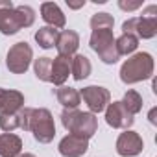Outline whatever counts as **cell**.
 <instances>
[{
    "label": "cell",
    "mask_w": 157,
    "mask_h": 157,
    "mask_svg": "<svg viewBox=\"0 0 157 157\" xmlns=\"http://www.w3.org/2000/svg\"><path fill=\"white\" fill-rule=\"evenodd\" d=\"M35 21V11L30 6H17L10 0H2L0 2V32L4 35H13L21 28L32 26Z\"/></svg>",
    "instance_id": "6da1fadb"
},
{
    "label": "cell",
    "mask_w": 157,
    "mask_h": 157,
    "mask_svg": "<svg viewBox=\"0 0 157 157\" xmlns=\"http://www.w3.org/2000/svg\"><path fill=\"white\" fill-rule=\"evenodd\" d=\"M151 74H153V59H151L150 54L140 52V54H135L133 57H129L122 65V68H120V80L124 83L131 85V83L148 80Z\"/></svg>",
    "instance_id": "7a4b0ae2"
},
{
    "label": "cell",
    "mask_w": 157,
    "mask_h": 157,
    "mask_svg": "<svg viewBox=\"0 0 157 157\" xmlns=\"http://www.w3.org/2000/svg\"><path fill=\"white\" fill-rule=\"evenodd\" d=\"M61 122L65 129L85 139H91L98 129V120L93 113H82L78 109H65L61 113Z\"/></svg>",
    "instance_id": "3957f363"
},
{
    "label": "cell",
    "mask_w": 157,
    "mask_h": 157,
    "mask_svg": "<svg viewBox=\"0 0 157 157\" xmlns=\"http://www.w3.org/2000/svg\"><path fill=\"white\" fill-rule=\"evenodd\" d=\"M157 6H148L142 17H133L122 24L124 33L135 35L137 39H151L157 32Z\"/></svg>",
    "instance_id": "277c9868"
},
{
    "label": "cell",
    "mask_w": 157,
    "mask_h": 157,
    "mask_svg": "<svg viewBox=\"0 0 157 157\" xmlns=\"http://www.w3.org/2000/svg\"><path fill=\"white\" fill-rule=\"evenodd\" d=\"M28 131H32L35 140H39L43 144L52 142L54 137H56V124H54L52 113L48 109H43V107L41 109H32Z\"/></svg>",
    "instance_id": "5b68a950"
},
{
    "label": "cell",
    "mask_w": 157,
    "mask_h": 157,
    "mask_svg": "<svg viewBox=\"0 0 157 157\" xmlns=\"http://www.w3.org/2000/svg\"><path fill=\"white\" fill-rule=\"evenodd\" d=\"M91 48L100 56V59L107 65L118 61V52L115 46V37L111 30H94L91 35Z\"/></svg>",
    "instance_id": "8992f818"
},
{
    "label": "cell",
    "mask_w": 157,
    "mask_h": 157,
    "mask_svg": "<svg viewBox=\"0 0 157 157\" xmlns=\"http://www.w3.org/2000/svg\"><path fill=\"white\" fill-rule=\"evenodd\" d=\"M32 57H33L32 46L26 41L17 43V44H13L10 48V52L6 56V67L13 74H22V72L28 70V67L32 63Z\"/></svg>",
    "instance_id": "52a82bcc"
},
{
    "label": "cell",
    "mask_w": 157,
    "mask_h": 157,
    "mask_svg": "<svg viewBox=\"0 0 157 157\" xmlns=\"http://www.w3.org/2000/svg\"><path fill=\"white\" fill-rule=\"evenodd\" d=\"M80 98L85 100L87 107L91 109V113H102L109 104H111V94L107 89L104 87H98V85H89V87H83L82 93H80Z\"/></svg>",
    "instance_id": "ba28073f"
},
{
    "label": "cell",
    "mask_w": 157,
    "mask_h": 157,
    "mask_svg": "<svg viewBox=\"0 0 157 157\" xmlns=\"http://www.w3.org/2000/svg\"><path fill=\"white\" fill-rule=\"evenodd\" d=\"M105 122L117 129H128L133 124V115L122 105V102H113L105 107Z\"/></svg>",
    "instance_id": "9c48e42d"
},
{
    "label": "cell",
    "mask_w": 157,
    "mask_h": 157,
    "mask_svg": "<svg viewBox=\"0 0 157 157\" xmlns=\"http://www.w3.org/2000/svg\"><path fill=\"white\" fill-rule=\"evenodd\" d=\"M142 148H144V142H142L140 135L135 133V131H128V129H126L124 133H120V137H118V140H117V151H118V155H122V157L139 155V153L142 151Z\"/></svg>",
    "instance_id": "30bf717a"
},
{
    "label": "cell",
    "mask_w": 157,
    "mask_h": 157,
    "mask_svg": "<svg viewBox=\"0 0 157 157\" xmlns=\"http://www.w3.org/2000/svg\"><path fill=\"white\" fill-rule=\"evenodd\" d=\"M89 148V139L68 133L61 142H59V153L65 157H80L87 151Z\"/></svg>",
    "instance_id": "8fae6325"
},
{
    "label": "cell",
    "mask_w": 157,
    "mask_h": 157,
    "mask_svg": "<svg viewBox=\"0 0 157 157\" xmlns=\"http://www.w3.org/2000/svg\"><path fill=\"white\" fill-rule=\"evenodd\" d=\"M70 61H72V57H67V56H57L56 59H52L50 83L63 87V83L67 82V78L70 74Z\"/></svg>",
    "instance_id": "7c38bea8"
},
{
    "label": "cell",
    "mask_w": 157,
    "mask_h": 157,
    "mask_svg": "<svg viewBox=\"0 0 157 157\" xmlns=\"http://www.w3.org/2000/svg\"><path fill=\"white\" fill-rule=\"evenodd\" d=\"M78 46H80V35H78L74 30H65V32L59 33L57 43H56V48H57L59 56L70 57L78 50Z\"/></svg>",
    "instance_id": "4fadbf2b"
},
{
    "label": "cell",
    "mask_w": 157,
    "mask_h": 157,
    "mask_svg": "<svg viewBox=\"0 0 157 157\" xmlns=\"http://www.w3.org/2000/svg\"><path fill=\"white\" fill-rule=\"evenodd\" d=\"M22 150V140L15 133L0 135V155L2 157H19Z\"/></svg>",
    "instance_id": "5bb4252c"
},
{
    "label": "cell",
    "mask_w": 157,
    "mask_h": 157,
    "mask_svg": "<svg viewBox=\"0 0 157 157\" xmlns=\"http://www.w3.org/2000/svg\"><path fill=\"white\" fill-rule=\"evenodd\" d=\"M41 15H43L44 22L52 28H63L65 26V15L59 10V6L54 2H44L41 6Z\"/></svg>",
    "instance_id": "9a60e30c"
},
{
    "label": "cell",
    "mask_w": 157,
    "mask_h": 157,
    "mask_svg": "<svg viewBox=\"0 0 157 157\" xmlns=\"http://www.w3.org/2000/svg\"><path fill=\"white\" fill-rule=\"evenodd\" d=\"M24 107V96L19 91H6L4 93V100H2V107L0 113L4 115H15Z\"/></svg>",
    "instance_id": "2e32d148"
},
{
    "label": "cell",
    "mask_w": 157,
    "mask_h": 157,
    "mask_svg": "<svg viewBox=\"0 0 157 157\" xmlns=\"http://www.w3.org/2000/svg\"><path fill=\"white\" fill-rule=\"evenodd\" d=\"M91 68H93V67H91V61H89V57L83 56V54L74 56L72 61H70V74H72L74 80H78V82L85 80V78L91 74Z\"/></svg>",
    "instance_id": "e0dca14e"
},
{
    "label": "cell",
    "mask_w": 157,
    "mask_h": 157,
    "mask_svg": "<svg viewBox=\"0 0 157 157\" xmlns=\"http://www.w3.org/2000/svg\"><path fill=\"white\" fill-rule=\"evenodd\" d=\"M57 102L65 107V109H76L80 105L82 98H80V93L72 87H59L57 89Z\"/></svg>",
    "instance_id": "ac0fdd59"
},
{
    "label": "cell",
    "mask_w": 157,
    "mask_h": 157,
    "mask_svg": "<svg viewBox=\"0 0 157 157\" xmlns=\"http://www.w3.org/2000/svg\"><path fill=\"white\" fill-rule=\"evenodd\" d=\"M57 37H59V32L56 28H52V26L39 28V32L35 33V41L39 43L41 48H52V46H56Z\"/></svg>",
    "instance_id": "d6986e66"
},
{
    "label": "cell",
    "mask_w": 157,
    "mask_h": 157,
    "mask_svg": "<svg viewBox=\"0 0 157 157\" xmlns=\"http://www.w3.org/2000/svg\"><path fill=\"white\" fill-rule=\"evenodd\" d=\"M139 44V39L135 35H129V33H122L117 41H115V46H117V52L118 56H128L131 54Z\"/></svg>",
    "instance_id": "ffe728a7"
},
{
    "label": "cell",
    "mask_w": 157,
    "mask_h": 157,
    "mask_svg": "<svg viewBox=\"0 0 157 157\" xmlns=\"http://www.w3.org/2000/svg\"><path fill=\"white\" fill-rule=\"evenodd\" d=\"M122 105L135 117L140 109H142V98H140V94L137 93V91H128L126 94H124V100H122Z\"/></svg>",
    "instance_id": "44dd1931"
},
{
    "label": "cell",
    "mask_w": 157,
    "mask_h": 157,
    "mask_svg": "<svg viewBox=\"0 0 157 157\" xmlns=\"http://www.w3.org/2000/svg\"><path fill=\"white\" fill-rule=\"evenodd\" d=\"M35 76L43 82H50V70H52V59L50 57H39L35 59Z\"/></svg>",
    "instance_id": "7402d4cb"
},
{
    "label": "cell",
    "mask_w": 157,
    "mask_h": 157,
    "mask_svg": "<svg viewBox=\"0 0 157 157\" xmlns=\"http://www.w3.org/2000/svg\"><path fill=\"white\" fill-rule=\"evenodd\" d=\"M113 24H115V21H113V17L109 13H96L91 19L93 32L94 30H113Z\"/></svg>",
    "instance_id": "603a6c76"
},
{
    "label": "cell",
    "mask_w": 157,
    "mask_h": 157,
    "mask_svg": "<svg viewBox=\"0 0 157 157\" xmlns=\"http://www.w3.org/2000/svg\"><path fill=\"white\" fill-rule=\"evenodd\" d=\"M0 128H2L6 133H11L13 129L21 128V117H19V113H15V115H4V113H0Z\"/></svg>",
    "instance_id": "cb8c5ba5"
},
{
    "label": "cell",
    "mask_w": 157,
    "mask_h": 157,
    "mask_svg": "<svg viewBox=\"0 0 157 157\" xmlns=\"http://www.w3.org/2000/svg\"><path fill=\"white\" fill-rule=\"evenodd\" d=\"M118 6H120L122 10L133 11V10H137V8H140V6H142V2H118Z\"/></svg>",
    "instance_id": "d4e9b609"
},
{
    "label": "cell",
    "mask_w": 157,
    "mask_h": 157,
    "mask_svg": "<svg viewBox=\"0 0 157 157\" xmlns=\"http://www.w3.org/2000/svg\"><path fill=\"white\" fill-rule=\"evenodd\" d=\"M82 6H85V0H82V2H78V4H74V2H68V8H74V10L82 8Z\"/></svg>",
    "instance_id": "484cf974"
},
{
    "label": "cell",
    "mask_w": 157,
    "mask_h": 157,
    "mask_svg": "<svg viewBox=\"0 0 157 157\" xmlns=\"http://www.w3.org/2000/svg\"><path fill=\"white\" fill-rule=\"evenodd\" d=\"M4 93H6V89H0V107H2V100H4Z\"/></svg>",
    "instance_id": "4316f807"
},
{
    "label": "cell",
    "mask_w": 157,
    "mask_h": 157,
    "mask_svg": "<svg viewBox=\"0 0 157 157\" xmlns=\"http://www.w3.org/2000/svg\"><path fill=\"white\" fill-rule=\"evenodd\" d=\"M19 157H35V155H33V153H21Z\"/></svg>",
    "instance_id": "83f0119b"
}]
</instances>
